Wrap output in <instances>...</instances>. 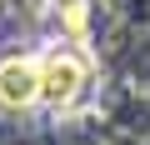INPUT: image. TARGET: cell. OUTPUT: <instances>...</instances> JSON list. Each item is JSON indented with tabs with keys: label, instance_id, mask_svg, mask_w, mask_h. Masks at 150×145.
<instances>
[{
	"label": "cell",
	"instance_id": "cell-2",
	"mask_svg": "<svg viewBox=\"0 0 150 145\" xmlns=\"http://www.w3.org/2000/svg\"><path fill=\"white\" fill-rule=\"evenodd\" d=\"M40 100V55H5L0 60V105L25 110Z\"/></svg>",
	"mask_w": 150,
	"mask_h": 145
},
{
	"label": "cell",
	"instance_id": "cell-1",
	"mask_svg": "<svg viewBox=\"0 0 150 145\" xmlns=\"http://www.w3.org/2000/svg\"><path fill=\"white\" fill-rule=\"evenodd\" d=\"M85 85H90V60H85V50L60 45V50L40 55V105L70 110L75 100L85 95Z\"/></svg>",
	"mask_w": 150,
	"mask_h": 145
}]
</instances>
